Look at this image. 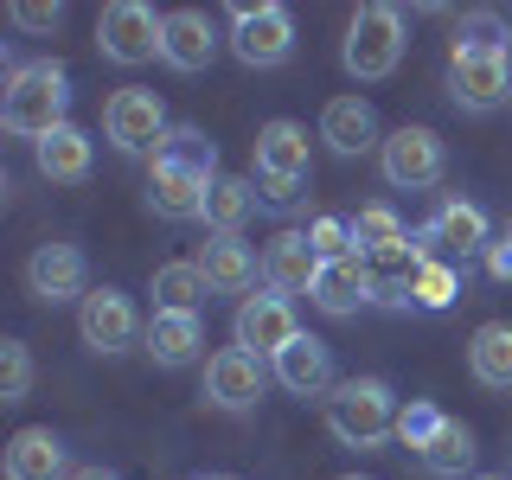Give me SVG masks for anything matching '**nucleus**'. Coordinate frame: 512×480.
<instances>
[{
  "label": "nucleus",
  "instance_id": "1",
  "mask_svg": "<svg viewBox=\"0 0 512 480\" xmlns=\"http://www.w3.org/2000/svg\"><path fill=\"white\" fill-rule=\"evenodd\" d=\"M64 109H71V77L52 58H32L7 71V90H0V128L7 135H26L39 148L52 128H64Z\"/></svg>",
  "mask_w": 512,
  "mask_h": 480
},
{
  "label": "nucleus",
  "instance_id": "2",
  "mask_svg": "<svg viewBox=\"0 0 512 480\" xmlns=\"http://www.w3.org/2000/svg\"><path fill=\"white\" fill-rule=\"evenodd\" d=\"M250 154H256V186H263V199H269V205H295L301 186H308V167H314L308 128L288 122V116H276V122L256 128Z\"/></svg>",
  "mask_w": 512,
  "mask_h": 480
},
{
  "label": "nucleus",
  "instance_id": "3",
  "mask_svg": "<svg viewBox=\"0 0 512 480\" xmlns=\"http://www.w3.org/2000/svg\"><path fill=\"white\" fill-rule=\"evenodd\" d=\"M327 429L346 448H378L384 436H397V404L384 378H346L327 391Z\"/></svg>",
  "mask_w": 512,
  "mask_h": 480
},
{
  "label": "nucleus",
  "instance_id": "4",
  "mask_svg": "<svg viewBox=\"0 0 512 480\" xmlns=\"http://www.w3.org/2000/svg\"><path fill=\"white\" fill-rule=\"evenodd\" d=\"M404 13L384 7V0H372V7H359L346 20V45H340V64L359 84H378V77H391L397 64H404Z\"/></svg>",
  "mask_w": 512,
  "mask_h": 480
},
{
  "label": "nucleus",
  "instance_id": "5",
  "mask_svg": "<svg viewBox=\"0 0 512 480\" xmlns=\"http://www.w3.org/2000/svg\"><path fill=\"white\" fill-rule=\"evenodd\" d=\"M448 96L461 109H474V116L500 109L512 96V52L506 45H480V39H455V52H448Z\"/></svg>",
  "mask_w": 512,
  "mask_h": 480
},
{
  "label": "nucleus",
  "instance_id": "6",
  "mask_svg": "<svg viewBox=\"0 0 512 480\" xmlns=\"http://www.w3.org/2000/svg\"><path fill=\"white\" fill-rule=\"evenodd\" d=\"M160 32H167V13H154L148 0H109L96 20V45L109 64H148L160 52Z\"/></svg>",
  "mask_w": 512,
  "mask_h": 480
},
{
  "label": "nucleus",
  "instance_id": "7",
  "mask_svg": "<svg viewBox=\"0 0 512 480\" xmlns=\"http://www.w3.org/2000/svg\"><path fill=\"white\" fill-rule=\"evenodd\" d=\"M378 167H384V180H391L397 192H423V186H436V180H442V167H448L442 135H436V128H423V122H404L397 135H384Z\"/></svg>",
  "mask_w": 512,
  "mask_h": 480
},
{
  "label": "nucleus",
  "instance_id": "8",
  "mask_svg": "<svg viewBox=\"0 0 512 480\" xmlns=\"http://www.w3.org/2000/svg\"><path fill=\"white\" fill-rule=\"evenodd\" d=\"M231 52H237V64H250V71L282 64L295 52V20H288V7H276V0H263V7H231Z\"/></svg>",
  "mask_w": 512,
  "mask_h": 480
},
{
  "label": "nucleus",
  "instance_id": "9",
  "mask_svg": "<svg viewBox=\"0 0 512 480\" xmlns=\"http://www.w3.org/2000/svg\"><path fill=\"white\" fill-rule=\"evenodd\" d=\"M103 135L116 141L122 154H148V148L167 141V103H160L154 90H141V84H122L103 103Z\"/></svg>",
  "mask_w": 512,
  "mask_h": 480
},
{
  "label": "nucleus",
  "instance_id": "10",
  "mask_svg": "<svg viewBox=\"0 0 512 480\" xmlns=\"http://www.w3.org/2000/svg\"><path fill=\"white\" fill-rule=\"evenodd\" d=\"M416 244H423V256H436V263H468V256H480L493 244L487 237V212L468 199H442L436 212H429V224L416 231Z\"/></svg>",
  "mask_w": 512,
  "mask_h": 480
},
{
  "label": "nucleus",
  "instance_id": "11",
  "mask_svg": "<svg viewBox=\"0 0 512 480\" xmlns=\"http://www.w3.org/2000/svg\"><path fill=\"white\" fill-rule=\"evenodd\" d=\"M237 346L256 352V359H276V352L288 340H301V327H295V301L276 295V288H263V295H244L237 301Z\"/></svg>",
  "mask_w": 512,
  "mask_h": 480
},
{
  "label": "nucleus",
  "instance_id": "12",
  "mask_svg": "<svg viewBox=\"0 0 512 480\" xmlns=\"http://www.w3.org/2000/svg\"><path fill=\"white\" fill-rule=\"evenodd\" d=\"M84 276H90L84 250H77V244H58V237L26 256V295L45 301V308H58V301H84L90 295Z\"/></svg>",
  "mask_w": 512,
  "mask_h": 480
},
{
  "label": "nucleus",
  "instance_id": "13",
  "mask_svg": "<svg viewBox=\"0 0 512 480\" xmlns=\"http://www.w3.org/2000/svg\"><path fill=\"white\" fill-rule=\"evenodd\" d=\"M77 333H84L90 352H128L135 333H141L135 301H128L122 288H90V295L77 301Z\"/></svg>",
  "mask_w": 512,
  "mask_h": 480
},
{
  "label": "nucleus",
  "instance_id": "14",
  "mask_svg": "<svg viewBox=\"0 0 512 480\" xmlns=\"http://www.w3.org/2000/svg\"><path fill=\"white\" fill-rule=\"evenodd\" d=\"M263 384H269L263 359L244 352V346H224V352L205 359V397H212L218 410H256L263 404Z\"/></svg>",
  "mask_w": 512,
  "mask_h": 480
},
{
  "label": "nucleus",
  "instance_id": "15",
  "mask_svg": "<svg viewBox=\"0 0 512 480\" xmlns=\"http://www.w3.org/2000/svg\"><path fill=\"white\" fill-rule=\"evenodd\" d=\"M205 192H212L205 173H192V167H180V160H160L154 154V167H148V205H154L160 218H173V224L205 218Z\"/></svg>",
  "mask_w": 512,
  "mask_h": 480
},
{
  "label": "nucleus",
  "instance_id": "16",
  "mask_svg": "<svg viewBox=\"0 0 512 480\" xmlns=\"http://www.w3.org/2000/svg\"><path fill=\"white\" fill-rule=\"evenodd\" d=\"M314 276H320V256L308 244V231H276L263 244V282L276 295H314Z\"/></svg>",
  "mask_w": 512,
  "mask_h": 480
},
{
  "label": "nucleus",
  "instance_id": "17",
  "mask_svg": "<svg viewBox=\"0 0 512 480\" xmlns=\"http://www.w3.org/2000/svg\"><path fill=\"white\" fill-rule=\"evenodd\" d=\"M320 141H327L333 154H372V148H384L378 109L365 103V96H333V103L320 109Z\"/></svg>",
  "mask_w": 512,
  "mask_h": 480
},
{
  "label": "nucleus",
  "instance_id": "18",
  "mask_svg": "<svg viewBox=\"0 0 512 480\" xmlns=\"http://www.w3.org/2000/svg\"><path fill=\"white\" fill-rule=\"evenodd\" d=\"M160 58H167L173 71H205V64L218 58V26H212V13H199V7L167 13V32H160Z\"/></svg>",
  "mask_w": 512,
  "mask_h": 480
},
{
  "label": "nucleus",
  "instance_id": "19",
  "mask_svg": "<svg viewBox=\"0 0 512 480\" xmlns=\"http://www.w3.org/2000/svg\"><path fill=\"white\" fill-rule=\"evenodd\" d=\"M192 263H199V276H205L212 295H244V288H256V276H263V256H256L244 237H212Z\"/></svg>",
  "mask_w": 512,
  "mask_h": 480
},
{
  "label": "nucleus",
  "instance_id": "20",
  "mask_svg": "<svg viewBox=\"0 0 512 480\" xmlns=\"http://www.w3.org/2000/svg\"><path fill=\"white\" fill-rule=\"evenodd\" d=\"M269 365H276L282 391H295V397H320V391H333V346H327V340H314V333L288 340Z\"/></svg>",
  "mask_w": 512,
  "mask_h": 480
},
{
  "label": "nucleus",
  "instance_id": "21",
  "mask_svg": "<svg viewBox=\"0 0 512 480\" xmlns=\"http://www.w3.org/2000/svg\"><path fill=\"white\" fill-rule=\"evenodd\" d=\"M308 301L320 314H359L365 301H372V269H365V256H333V263H320Z\"/></svg>",
  "mask_w": 512,
  "mask_h": 480
},
{
  "label": "nucleus",
  "instance_id": "22",
  "mask_svg": "<svg viewBox=\"0 0 512 480\" xmlns=\"http://www.w3.org/2000/svg\"><path fill=\"white\" fill-rule=\"evenodd\" d=\"M7 480H64L71 474V461H64V442L52 429H20V436L7 442Z\"/></svg>",
  "mask_w": 512,
  "mask_h": 480
},
{
  "label": "nucleus",
  "instance_id": "23",
  "mask_svg": "<svg viewBox=\"0 0 512 480\" xmlns=\"http://www.w3.org/2000/svg\"><path fill=\"white\" fill-rule=\"evenodd\" d=\"M39 173L45 180H58V186H77V180H90V135L77 122H64V128H52V135L39 141Z\"/></svg>",
  "mask_w": 512,
  "mask_h": 480
},
{
  "label": "nucleus",
  "instance_id": "24",
  "mask_svg": "<svg viewBox=\"0 0 512 480\" xmlns=\"http://www.w3.org/2000/svg\"><path fill=\"white\" fill-rule=\"evenodd\" d=\"M468 372L487 391H512V320H487L468 340Z\"/></svg>",
  "mask_w": 512,
  "mask_h": 480
},
{
  "label": "nucleus",
  "instance_id": "25",
  "mask_svg": "<svg viewBox=\"0 0 512 480\" xmlns=\"http://www.w3.org/2000/svg\"><path fill=\"white\" fill-rule=\"evenodd\" d=\"M141 340H148V352L160 365H192L199 346H205V320L199 314H154Z\"/></svg>",
  "mask_w": 512,
  "mask_h": 480
},
{
  "label": "nucleus",
  "instance_id": "26",
  "mask_svg": "<svg viewBox=\"0 0 512 480\" xmlns=\"http://www.w3.org/2000/svg\"><path fill=\"white\" fill-rule=\"evenodd\" d=\"M250 205H256L250 180H237V173H218L212 192H205V231H212V237H237V231H244V218H250Z\"/></svg>",
  "mask_w": 512,
  "mask_h": 480
},
{
  "label": "nucleus",
  "instance_id": "27",
  "mask_svg": "<svg viewBox=\"0 0 512 480\" xmlns=\"http://www.w3.org/2000/svg\"><path fill=\"white\" fill-rule=\"evenodd\" d=\"M148 295H154V314H199V301H205L199 263H160Z\"/></svg>",
  "mask_w": 512,
  "mask_h": 480
},
{
  "label": "nucleus",
  "instance_id": "28",
  "mask_svg": "<svg viewBox=\"0 0 512 480\" xmlns=\"http://www.w3.org/2000/svg\"><path fill=\"white\" fill-rule=\"evenodd\" d=\"M474 455H480V448H474V429L448 416V423L436 429V442L423 448V468H429V474H442V480H455V474H468V468H474Z\"/></svg>",
  "mask_w": 512,
  "mask_h": 480
},
{
  "label": "nucleus",
  "instance_id": "29",
  "mask_svg": "<svg viewBox=\"0 0 512 480\" xmlns=\"http://www.w3.org/2000/svg\"><path fill=\"white\" fill-rule=\"evenodd\" d=\"M346 224H352V250H359V256H378V250L410 244L404 218H397L391 205H365V212H359V218H346Z\"/></svg>",
  "mask_w": 512,
  "mask_h": 480
},
{
  "label": "nucleus",
  "instance_id": "30",
  "mask_svg": "<svg viewBox=\"0 0 512 480\" xmlns=\"http://www.w3.org/2000/svg\"><path fill=\"white\" fill-rule=\"evenodd\" d=\"M154 154H160V160H180V167L205 173V180H218V148H212V141H205V128H192V122L167 128V141H160Z\"/></svg>",
  "mask_w": 512,
  "mask_h": 480
},
{
  "label": "nucleus",
  "instance_id": "31",
  "mask_svg": "<svg viewBox=\"0 0 512 480\" xmlns=\"http://www.w3.org/2000/svg\"><path fill=\"white\" fill-rule=\"evenodd\" d=\"M455 295H461V269H455V263H436V256H429V263L416 269V282H410V301L436 314V308H448Z\"/></svg>",
  "mask_w": 512,
  "mask_h": 480
},
{
  "label": "nucleus",
  "instance_id": "32",
  "mask_svg": "<svg viewBox=\"0 0 512 480\" xmlns=\"http://www.w3.org/2000/svg\"><path fill=\"white\" fill-rule=\"evenodd\" d=\"M32 391V352L26 340H0V404H20Z\"/></svg>",
  "mask_w": 512,
  "mask_h": 480
},
{
  "label": "nucleus",
  "instance_id": "33",
  "mask_svg": "<svg viewBox=\"0 0 512 480\" xmlns=\"http://www.w3.org/2000/svg\"><path fill=\"white\" fill-rule=\"evenodd\" d=\"M442 423H448V416H442L436 404H404V410H397V442L423 455V448L436 442V429H442Z\"/></svg>",
  "mask_w": 512,
  "mask_h": 480
},
{
  "label": "nucleus",
  "instance_id": "34",
  "mask_svg": "<svg viewBox=\"0 0 512 480\" xmlns=\"http://www.w3.org/2000/svg\"><path fill=\"white\" fill-rule=\"evenodd\" d=\"M308 244H314L320 263H333V256H359V250H352V224L346 218H314L308 224Z\"/></svg>",
  "mask_w": 512,
  "mask_h": 480
},
{
  "label": "nucleus",
  "instance_id": "35",
  "mask_svg": "<svg viewBox=\"0 0 512 480\" xmlns=\"http://www.w3.org/2000/svg\"><path fill=\"white\" fill-rule=\"evenodd\" d=\"M7 20L20 26V32H52V26L64 20V7H58V0H52V7H45V0H13Z\"/></svg>",
  "mask_w": 512,
  "mask_h": 480
},
{
  "label": "nucleus",
  "instance_id": "36",
  "mask_svg": "<svg viewBox=\"0 0 512 480\" xmlns=\"http://www.w3.org/2000/svg\"><path fill=\"white\" fill-rule=\"evenodd\" d=\"M487 276H493V282H512V237L487 244Z\"/></svg>",
  "mask_w": 512,
  "mask_h": 480
},
{
  "label": "nucleus",
  "instance_id": "37",
  "mask_svg": "<svg viewBox=\"0 0 512 480\" xmlns=\"http://www.w3.org/2000/svg\"><path fill=\"white\" fill-rule=\"evenodd\" d=\"M64 480H116V474H109V468H71Z\"/></svg>",
  "mask_w": 512,
  "mask_h": 480
},
{
  "label": "nucleus",
  "instance_id": "38",
  "mask_svg": "<svg viewBox=\"0 0 512 480\" xmlns=\"http://www.w3.org/2000/svg\"><path fill=\"white\" fill-rule=\"evenodd\" d=\"M205 480H231V474H205Z\"/></svg>",
  "mask_w": 512,
  "mask_h": 480
},
{
  "label": "nucleus",
  "instance_id": "39",
  "mask_svg": "<svg viewBox=\"0 0 512 480\" xmlns=\"http://www.w3.org/2000/svg\"><path fill=\"white\" fill-rule=\"evenodd\" d=\"M506 237H512V224H506Z\"/></svg>",
  "mask_w": 512,
  "mask_h": 480
},
{
  "label": "nucleus",
  "instance_id": "40",
  "mask_svg": "<svg viewBox=\"0 0 512 480\" xmlns=\"http://www.w3.org/2000/svg\"><path fill=\"white\" fill-rule=\"evenodd\" d=\"M346 480H359V474H346Z\"/></svg>",
  "mask_w": 512,
  "mask_h": 480
},
{
  "label": "nucleus",
  "instance_id": "41",
  "mask_svg": "<svg viewBox=\"0 0 512 480\" xmlns=\"http://www.w3.org/2000/svg\"><path fill=\"white\" fill-rule=\"evenodd\" d=\"M480 480H487V474H480Z\"/></svg>",
  "mask_w": 512,
  "mask_h": 480
}]
</instances>
